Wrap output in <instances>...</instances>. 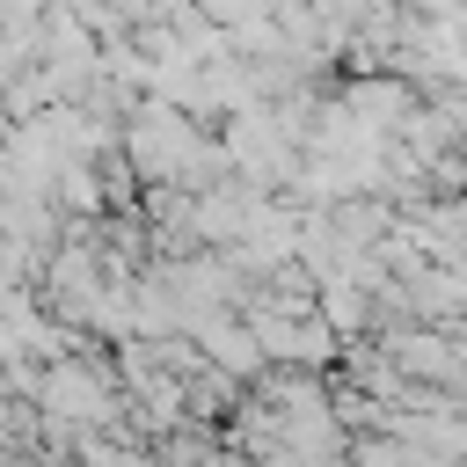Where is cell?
Returning <instances> with one entry per match:
<instances>
[{
  "label": "cell",
  "mask_w": 467,
  "mask_h": 467,
  "mask_svg": "<svg viewBox=\"0 0 467 467\" xmlns=\"http://www.w3.org/2000/svg\"><path fill=\"white\" fill-rule=\"evenodd\" d=\"M372 343L387 350V365L401 379H423V387H452L460 394V328H431V321H379Z\"/></svg>",
  "instance_id": "6da1fadb"
}]
</instances>
